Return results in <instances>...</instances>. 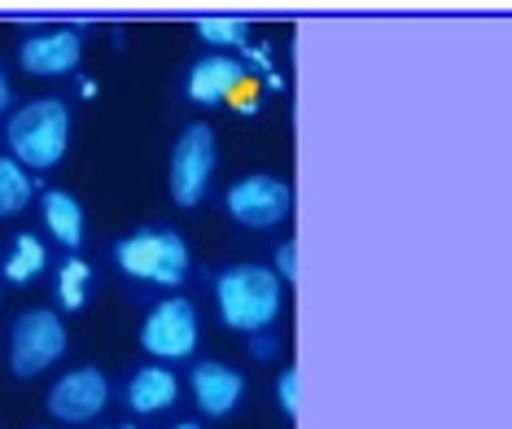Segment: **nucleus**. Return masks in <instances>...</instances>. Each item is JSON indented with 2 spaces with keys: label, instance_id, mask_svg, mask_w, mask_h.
Here are the masks:
<instances>
[{
  "label": "nucleus",
  "instance_id": "f8f14e48",
  "mask_svg": "<svg viewBox=\"0 0 512 429\" xmlns=\"http://www.w3.org/2000/svg\"><path fill=\"white\" fill-rule=\"evenodd\" d=\"M176 399H180V381H176L171 368L145 364L127 377V408H132L136 416H154L162 408H176Z\"/></svg>",
  "mask_w": 512,
  "mask_h": 429
},
{
  "label": "nucleus",
  "instance_id": "f3484780",
  "mask_svg": "<svg viewBox=\"0 0 512 429\" xmlns=\"http://www.w3.org/2000/svg\"><path fill=\"white\" fill-rule=\"evenodd\" d=\"M193 31H197V40L211 44V49H246L250 44L246 18H202Z\"/></svg>",
  "mask_w": 512,
  "mask_h": 429
},
{
  "label": "nucleus",
  "instance_id": "423d86ee",
  "mask_svg": "<svg viewBox=\"0 0 512 429\" xmlns=\"http://www.w3.org/2000/svg\"><path fill=\"white\" fill-rule=\"evenodd\" d=\"M197 311L189 298H162V303L149 307V316L141 324V346L158 364H171V359H189L197 351Z\"/></svg>",
  "mask_w": 512,
  "mask_h": 429
},
{
  "label": "nucleus",
  "instance_id": "dca6fc26",
  "mask_svg": "<svg viewBox=\"0 0 512 429\" xmlns=\"http://www.w3.org/2000/svg\"><path fill=\"white\" fill-rule=\"evenodd\" d=\"M36 197V180L27 167H18L14 158H0V219L27 211V202Z\"/></svg>",
  "mask_w": 512,
  "mask_h": 429
},
{
  "label": "nucleus",
  "instance_id": "5701e85b",
  "mask_svg": "<svg viewBox=\"0 0 512 429\" xmlns=\"http://www.w3.org/2000/svg\"><path fill=\"white\" fill-rule=\"evenodd\" d=\"M176 429H202V425H197V421H180Z\"/></svg>",
  "mask_w": 512,
  "mask_h": 429
},
{
  "label": "nucleus",
  "instance_id": "f03ea898",
  "mask_svg": "<svg viewBox=\"0 0 512 429\" xmlns=\"http://www.w3.org/2000/svg\"><path fill=\"white\" fill-rule=\"evenodd\" d=\"M9 158L27 171H49L71 149V110L57 97H36L18 106L5 123Z\"/></svg>",
  "mask_w": 512,
  "mask_h": 429
},
{
  "label": "nucleus",
  "instance_id": "1a4fd4ad",
  "mask_svg": "<svg viewBox=\"0 0 512 429\" xmlns=\"http://www.w3.org/2000/svg\"><path fill=\"white\" fill-rule=\"evenodd\" d=\"M250 79L246 62L232 53H206L197 57L189 66V75H184V97L193 101V106H224V101L237 97V88Z\"/></svg>",
  "mask_w": 512,
  "mask_h": 429
},
{
  "label": "nucleus",
  "instance_id": "2eb2a0df",
  "mask_svg": "<svg viewBox=\"0 0 512 429\" xmlns=\"http://www.w3.org/2000/svg\"><path fill=\"white\" fill-rule=\"evenodd\" d=\"M88 289H92V268L79 259V254L57 268L53 294H57V307H62V311H84L88 307Z\"/></svg>",
  "mask_w": 512,
  "mask_h": 429
},
{
  "label": "nucleus",
  "instance_id": "39448f33",
  "mask_svg": "<svg viewBox=\"0 0 512 429\" xmlns=\"http://www.w3.org/2000/svg\"><path fill=\"white\" fill-rule=\"evenodd\" d=\"M215 162H219L215 132L206 123H189L176 136V145H171V167H167L176 206L189 211V206L202 202L206 189H211V180H215Z\"/></svg>",
  "mask_w": 512,
  "mask_h": 429
},
{
  "label": "nucleus",
  "instance_id": "aec40b11",
  "mask_svg": "<svg viewBox=\"0 0 512 429\" xmlns=\"http://www.w3.org/2000/svg\"><path fill=\"white\" fill-rule=\"evenodd\" d=\"M250 355L254 359H276L281 355V338H272V333H250Z\"/></svg>",
  "mask_w": 512,
  "mask_h": 429
},
{
  "label": "nucleus",
  "instance_id": "6ab92c4d",
  "mask_svg": "<svg viewBox=\"0 0 512 429\" xmlns=\"http://www.w3.org/2000/svg\"><path fill=\"white\" fill-rule=\"evenodd\" d=\"M272 276L276 281H298V246L294 241H281V246H276V268H272Z\"/></svg>",
  "mask_w": 512,
  "mask_h": 429
},
{
  "label": "nucleus",
  "instance_id": "6e6552de",
  "mask_svg": "<svg viewBox=\"0 0 512 429\" xmlns=\"http://www.w3.org/2000/svg\"><path fill=\"white\" fill-rule=\"evenodd\" d=\"M110 403V381L101 368H71L62 381L49 390V416L62 425H88L106 412Z\"/></svg>",
  "mask_w": 512,
  "mask_h": 429
},
{
  "label": "nucleus",
  "instance_id": "7ed1b4c3",
  "mask_svg": "<svg viewBox=\"0 0 512 429\" xmlns=\"http://www.w3.org/2000/svg\"><path fill=\"white\" fill-rule=\"evenodd\" d=\"M114 263L123 276L141 285H158V289H176L189 276V241L176 228H145V233L119 237L114 241Z\"/></svg>",
  "mask_w": 512,
  "mask_h": 429
},
{
  "label": "nucleus",
  "instance_id": "0eeeda50",
  "mask_svg": "<svg viewBox=\"0 0 512 429\" xmlns=\"http://www.w3.org/2000/svg\"><path fill=\"white\" fill-rule=\"evenodd\" d=\"M224 211L241 228H276L294 211V189L281 176H246L224 193Z\"/></svg>",
  "mask_w": 512,
  "mask_h": 429
},
{
  "label": "nucleus",
  "instance_id": "9b49d317",
  "mask_svg": "<svg viewBox=\"0 0 512 429\" xmlns=\"http://www.w3.org/2000/svg\"><path fill=\"white\" fill-rule=\"evenodd\" d=\"M189 390H193L202 416L224 421V416H232L241 408V399H246V377H241L237 368L219 364V359H202V364L189 368Z\"/></svg>",
  "mask_w": 512,
  "mask_h": 429
},
{
  "label": "nucleus",
  "instance_id": "9d476101",
  "mask_svg": "<svg viewBox=\"0 0 512 429\" xmlns=\"http://www.w3.org/2000/svg\"><path fill=\"white\" fill-rule=\"evenodd\" d=\"M18 62L27 75H40V79L71 75V71H79V62H84V36H79L75 27L27 36L18 49Z\"/></svg>",
  "mask_w": 512,
  "mask_h": 429
},
{
  "label": "nucleus",
  "instance_id": "20e7f679",
  "mask_svg": "<svg viewBox=\"0 0 512 429\" xmlns=\"http://www.w3.org/2000/svg\"><path fill=\"white\" fill-rule=\"evenodd\" d=\"M66 346H71V338H66V324L57 311L49 307L22 311L14 320V329H9V373L18 381L49 373L57 359L66 355Z\"/></svg>",
  "mask_w": 512,
  "mask_h": 429
},
{
  "label": "nucleus",
  "instance_id": "f257e3e1",
  "mask_svg": "<svg viewBox=\"0 0 512 429\" xmlns=\"http://www.w3.org/2000/svg\"><path fill=\"white\" fill-rule=\"evenodd\" d=\"M215 307L232 333H267L285 307V285L263 263H237L215 276Z\"/></svg>",
  "mask_w": 512,
  "mask_h": 429
},
{
  "label": "nucleus",
  "instance_id": "a211bd4d",
  "mask_svg": "<svg viewBox=\"0 0 512 429\" xmlns=\"http://www.w3.org/2000/svg\"><path fill=\"white\" fill-rule=\"evenodd\" d=\"M276 403H281V412L289 421H298V368H285L276 377Z\"/></svg>",
  "mask_w": 512,
  "mask_h": 429
},
{
  "label": "nucleus",
  "instance_id": "412c9836",
  "mask_svg": "<svg viewBox=\"0 0 512 429\" xmlns=\"http://www.w3.org/2000/svg\"><path fill=\"white\" fill-rule=\"evenodd\" d=\"M9 101H14V88H9V75H5V66H0V114L9 110Z\"/></svg>",
  "mask_w": 512,
  "mask_h": 429
},
{
  "label": "nucleus",
  "instance_id": "ddd939ff",
  "mask_svg": "<svg viewBox=\"0 0 512 429\" xmlns=\"http://www.w3.org/2000/svg\"><path fill=\"white\" fill-rule=\"evenodd\" d=\"M40 219H44V228H49V233L62 241L66 250L84 246V206H79L75 193L49 189V193L40 197Z\"/></svg>",
  "mask_w": 512,
  "mask_h": 429
},
{
  "label": "nucleus",
  "instance_id": "b1692460",
  "mask_svg": "<svg viewBox=\"0 0 512 429\" xmlns=\"http://www.w3.org/2000/svg\"><path fill=\"white\" fill-rule=\"evenodd\" d=\"M101 429H136V425H101Z\"/></svg>",
  "mask_w": 512,
  "mask_h": 429
},
{
  "label": "nucleus",
  "instance_id": "4be33fe9",
  "mask_svg": "<svg viewBox=\"0 0 512 429\" xmlns=\"http://www.w3.org/2000/svg\"><path fill=\"white\" fill-rule=\"evenodd\" d=\"M79 97H84V101L97 97V79H84V84H79Z\"/></svg>",
  "mask_w": 512,
  "mask_h": 429
},
{
  "label": "nucleus",
  "instance_id": "4468645a",
  "mask_svg": "<svg viewBox=\"0 0 512 429\" xmlns=\"http://www.w3.org/2000/svg\"><path fill=\"white\" fill-rule=\"evenodd\" d=\"M44 268H49V250H44V241H40L36 233H18L14 241H9L5 263H0L5 281H14V285H31V281H40Z\"/></svg>",
  "mask_w": 512,
  "mask_h": 429
}]
</instances>
